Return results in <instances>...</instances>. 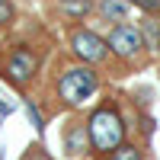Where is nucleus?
Masks as SVG:
<instances>
[{
	"label": "nucleus",
	"mask_w": 160,
	"mask_h": 160,
	"mask_svg": "<svg viewBox=\"0 0 160 160\" xmlns=\"http://www.w3.org/2000/svg\"><path fill=\"white\" fill-rule=\"evenodd\" d=\"M51 93L64 109H83L99 93V74H96V68L80 64V61L61 64L55 74V83H51Z\"/></svg>",
	"instance_id": "nucleus-1"
},
{
	"label": "nucleus",
	"mask_w": 160,
	"mask_h": 160,
	"mask_svg": "<svg viewBox=\"0 0 160 160\" xmlns=\"http://www.w3.org/2000/svg\"><path fill=\"white\" fill-rule=\"evenodd\" d=\"M83 122H87L90 148H93V154H99V157L112 154L118 144L125 141L128 125H125V118H122V112H118L115 102H99L96 109L83 118Z\"/></svg>",
	"instance_id": "nucleus-2"
},
{
	"label": "nucleus",
	"mask_w": 160,
	"mask_h": 160,
	"mask_svg": "<svg viewBox=\"0 0 160 160\" xmlns=\"http://www.w3.org/2000/svg\"><path fill=\"white\" fill-rule=\"evenodd\" d=\"M38 68H42V58L38 51L29 48V45H13L7 48L3 61H0V74H3L7 83H13L16 90H26L38 77Z\"/></svg>",
	"instance_id": "nucleus-3"
},
{
	"label": "nucleus",
	"mask_w": 160,
	"mask_h": 160,
	"mask_svg": "<svg viewBox=\"0 0 160 160\" xmlns=\"http://www.w3.org/2000/svg\"><path fill=\"white\" fill-rule=\"evenodd\" d=\"M106 45H109V55L118 58V61H138L144 51H148V42H144V32L138 29V26L131 22H118L109 29V35H106Z\"/></svg>",
	"instance_id": "nucleus-4"
},
{
	"label": "nucleus",
	"mask_w": 160,
	"mask_h": 160,
	"mask_svg": "<svg viewBox=\"0 0 160 160\" xmlns=\"http://www.w3.org/2000/svg\"><path fill=\"white\" fill-rule=\"evenodd\" d=\"M68 48H71L74 61L90 64V68H96V64H102L106 58H109V45H106V38L99 32L87 29V26H74V29H71Z\"/></svg>",
	"instance_id": "nucleus-5"
},
{
	"label": "nucleus",
	"mask_w": 160,
	"mask_h": 160,
	"mask_svg": "<svg viewBox=\"0 0 160 160\" xmlns=\"http://www.w3.org/2000/svg\"><path fill=\"white\" fill-rule=\"evenodd\" d=\"M61 148L68 157L80 160V157H87L93 148H90V135H87V122H68L61 128Z\"/></svg>",
	"instance_id": "nucleus-6"
},
{
	"label": "nucleus",
	"mask_w": 160,
	"mask_h": 160,
	"mask_svg": "<svg viewBox=\"0 0 160 160\" xmlns=\"http://www.w3.org/2000/svg\"><path fill=\"white\" fill-rule=\"evenodd\" d=\"M96 10H99V16H102L106 22L118 26V22H128L131 3H128V0H99V3H96Z\"/></svg>",
	"instance_id": "nucleus-7"
},
{
	"label": "nucleus",
	"mask_w": 160,
	"mask_h": 160,
	"mask_svg": "<svg viewBox=\"0 0 160 160\" xmlns=\"http://www.w3.org/2000/svg\"><path fill=\"white\" fill-rule=\"evenodd\" d=\"M96 7V0H58V13L71 22H80L90 16V10Z\"/></svg>",
	"instance_id": "nucleus-8"
},
{
	"label": "nucleus",
	"mask_w": 160,
	"mask_h": 160,
	"mask_svg": "<svg viewBox=\"0 0 160 160\" xmlns=\"http://www.w3.org/2000/svg\"><path fill=\"white\" fill-rule=\"evenodd\" d=\"M106 160H144V151L135 148V144H125V141H122L112 154H106Z\"/></svg>",
	"instance_id": "nucleus-9"
},
{
	"label": "nucleus",
	"mask_w": 160,
	"mask_h": 160,
	"mask_svg": "<svg viewBox=\"0 0 160 160\" xmlns=\"http://www.w3.org/2000/svg\"><path fill=\"white\" fill-rule=\"evenodd\" d=\"M16 22V3L13 0H0V29Z\"/></svg>",
	"instance_id": "nucleus-10"
},
{
	"label": "nucleus",
	"mask_w": 160,
	"mask_h": 160,
	"mask_svg": "<svg viewBox=\"0 0 160 160\" xmlns=\"http://www.w3.org/2000/svg\"><path fill=\"white\" fill-rule=\"evenodd\" d=\"M131 7H138L141 13H148V16H157L160 13V0H128Z\"/></svg>",
	"instance_id": "nucleus-11"
},
{
	"label": "nucleus",
	"mask_w": 160,
	"mask_h": 160,
	"mask_svg": "<svg viewBox=\"0 0 160 160\" xmlns=\"http://www.w3.org/2000/svg\"><path fill=\"white\" fill-rule=\"evenodd\" d=\"M26 109H29V118H32V125L38 128V135H42V131H45V115L35 109V102H26Z\"/></svg>",
	"instance_id": "nucleus-12"
},
{
	"label": "nucleus",
	"mask_w": 160,
	"mask_h": 160,
	"mask_svg": "<svg viewBox=\"0 0 160 160\" xmlns=\"http://www.w3.org/2000/svg\"><path fill=\"white\" fill-rule=\"evenodd\" d=\"M22 160H48V157H45L42 151H35V148H32V151H29V154H26Z\"/></svg>",
	"instance_id": "nucleus-13"
},
{
	"label": "nucleus",
	"mask_w": 160,
	"mask_h": 160,
	"mask_svg": "<svg viewBox=\"0 0 160 160\" xmlns=\"http://www.w3.org/2000/svg\"><path fill=\"white\" fill-rule=\"evenodd\" d=\"M157 51H160V35H157Z\"/></svg>",
	"instance_id": "nucleus-14"
}]
</instances>
